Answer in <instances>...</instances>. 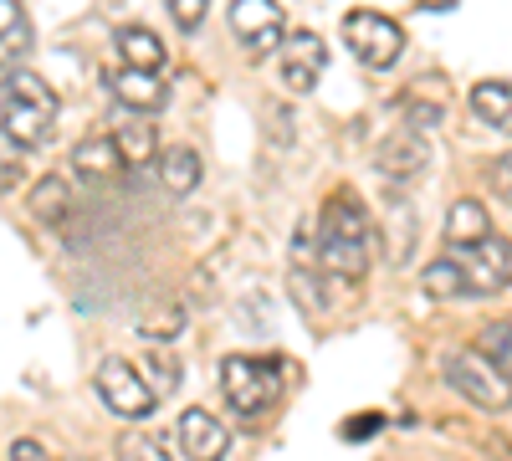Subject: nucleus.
<instances>
[{"instance_id":"4be33fe9","label":"nucleus","mask_w":512,"mask_h":461,"mask_svg":"<svg viewBox=\"0 0 512 461\" xmlns=\"http://www.w3.org/2000/svg\"><path fill=\"white\" fill-rule=\"evenodd\" d=\"M477 354L512 385V323H487V328L477 333Z\"/></svg>"},{"instance_id":"bb28decb","label":"nucleus","mask_w":512,"mask_h":461,"mask_svg":"<svg viewBox=\"0 0 512 461\" xmlns=\"http://www.w3.org/2000/svg\"><path fill=\"white\" fill-rule=\"evenodd\" d=\"M205 11H210V0H169V16H175L180 31H200Z\"/></svg>"},{"instance_id":"7ed1b4c3","label":"nucleus","mask_w":512,"mask_h":461,"mask_svg":"<svg viewBox=\"0 0 512 461\" xmlns=\"http://www.w3.org/2000/svg\"><path fill=\"white\" fill-rule=\"evenodd\" d=\"M0 129H6L21 149H41L57 129V93L26 67L0 77Z\"/></svg>"},{"instance_id":"6e6552de","label":"nucleus","mask_w":512,"mask_h":461,"mask_svg":"<svg viewBox=\"0 0 512 461\" xmlns=\"http://www.w3.org/2000/svg\"><path fill=\"white\" fill-rule=\"evenodd\" d=\"M287 292H292V303L303 308L308 318H323V313H328V272H323V262H318V236H313V226H303V231L292 236Z\"/></svg>"},{"instance_id":"9b49d317","label":"nucleus","mask_w":512,"mask_h":461,"mask_svg":"<svg viewBox=\"0 0 512 461\" xmlns=\"http://www.w3.org/2000/svg\"><path fill=\"white\" fill-rule=\"evenodd\" d=\"M108 93L118 98V108H134V113H164L169 108V77L164 72H144V67H103Z\"/></svg>"},{"instance_id":"f03ea898","label":"nucleus","mask_w":512,"mask_h":461,"mask_svg":"<svg viewBox=\"0 0 512 461\" xmlns=\"http://www.w3.org/2000/svg\"><path fill=\"white\" fill-rule=\"evenodd\" d=\"M318 262L323 272L344 277V282H359L374 262V221L364 211V200L354 190H338L323 200L318 211Z\"/></svg>"},{"instance_id":"f3484780","label":"nucleus","mask_w":512,"mask_h":461,"mask_svg":"<svg viewBox=\"0 0 512 461\" xmlns=\"http://www.w3.org/2000/svg\"><path fill=\"white\" fill-rule=\"evenodd\" d=\"M472 118L497 129V134H512V82H502V77L477 82L472 88Z\"/></svg>"},{"instance_id":"ddd939ff","label":"nucleus","mask_w":512,"mask_h":461,"mask_svg":"<svg viewBox=\"0 0 512 461\" xmlns=\"http://www.w3.org/2000/svg\"><path fill=\"white\" fill-rule=\"evenodd\" d=\"M425 164H431V144H425V134L420 129H395V134H384L379 139V149H374V170L384 175V180H410V175H420Z\"/></svg>"},{"instance_id":"9d476101","label":"nucleus","mask_w":512,"mask_h":461,"mask_svg":"<svg viewBox=\"0 0 512 461\" xmlns=\"http://www.w3.org/2000/svg\"><path fill=\"white\" fill-rule=\"evenodd\" d=\"M328 72V47L313 31H287V41L277 47V77L287 93H313L318 77Z\"/></svg>"},{"instance_id":"aec40b11","label":"nucleus","mask_w":512,"mask_h":461,"mask_svg":"<svg viewBox=\"0 0 512 461\" xmlns=\"http://www.w3.org/2000/svg\"><path fill=\"white\" fill-rule=\"evenodd\" d=\"M113 41H118V57H123V67H144V72H164V67H169V57H164V41H159L154 31H144V26H123Z\"/></svg>"},{"instance_id":"20e7f679","label":"nucleus","mask_w":512,"mask_h":461,"mask_svg":"<svg viewBox=\"0 0 512 461\" xmlns=\"http://www.w3.org/2000/svg\"><path fill=\"white\" fill-rule=\"evenodd\" d=\"M287 390V364L272 354H226L221 359V395L236 421H262Z\"/></svg>"},{"instance_id":"f8f14e48","label":"nucleus","mask_w":512,"mask_h":461,"mask_svg":"<svg viewBox=\"0 0 512 461\" xmlns=\"http://www.w3.org/2000/svg\"><path fill=\"white\" fill-rule=\"evenodd\" d=\"M108 139L123 159V170H149V164L159 159V134H154V123L149 113H134V108H118L113 123H108Z\"/></svg>"},{"instance_id":"f257e3e1","label":"nucleus","mask_w":512,"mask_h":461,"mask_svg":"<svg viewBox=\"0 0 512 461\" xmlns=\"http://www.w3.org/2000/svg\"><path fill=\"white\" fill-rule=\"evenodd\" d=\"M512 287V241L482 236L472 246H451L420 272V292L431 303H461V298H492Z\"/></svg>"},{"instance_id":"cd10ccee","label":"nucleus","mask_w":512,"mask_h":461,"mask_svg":"<svg viewBox=\"0 0 512 461\" xmlns=\"http://www.w3.org/2000/svg\"><path fill=\"white\" fill-rule=\"evenodd\" d=\"M492 190H497V200H507V205H512V149L492 164Z\"/></svg>"},{"instance_id":"a878e982","label":"nucleus","mask_w":512,"mask_h":461,"mask_svg":"<svg viewBox=\"0 0 512 461\" xmlns=\"http://www.w3.org/2000/svg\"><path fill=\"white\" fill-rule=\"evenodd\" d=\"M21 154H26V149H21L6 129H0V195H6V190L21 180Z\"/></svg>"},{"instance_id":"39448f33","label":"nucleus","mask_w":512,"mask_h":461,"mask_svg":"<svg viewBox=\"0 0 512 461\" xmlns=\"http://www.w3.org/2000/svg\"><path fill=\"white\" fill-rule=\"evenodd\" d=\"M93 390H98V400L118 415V421H149L154 405H159V395L149 390V380L139 374V364H128L123 354H108V359L98 364Z\"/></svg>"},{"instance_id":"0eeeda50","label":"nucleus","mask_w":512,"mask_h":461,"mask_svg":"<svg viewBox=\"0 0 512 461\" xmlns=\"http://www.w3.org/2000/svg\"><path fill=\"white\" fill-rule=\"evenodd\" d=\"M344 41H349V52H354L369 72L395 67L400 52H405V31L384 16V11H349V16H344Z\"/></svg>"},{"instance_id":"2eb2a0df","label":"nucleus","mask_w":512,"mask_h":461,"mask_svg":"<svg viewBox=\"0 0 512 461\" xmlns=\"http://www.w3.org/2000/svg\"><path fill=\"white\" fill-rule=\"evenodd\" d=\"M31 16L21 0H0V77H11L31 57Z\"/></svg>"},{"instance_id":"4468645a","label":"nucleus","mask_w":512,"mask_h":461,"mask_svg":"<svg viewBox=\"0 0 512 461\" xmlns=\"http://www.w3.org/2000/svg\"><path fill=\"white\" fill-rule=\"evenodd\" d=\"M180 451H185L190 461H226L231 431L221 426V415H210V410H185V415H180Z\"/></svg>"},{"instance_id":"412c9836","label":"nucleus","mask_w":512,"mask_h":461,"mask_svg":"<svg viewBox=\"0 0 512 461\" xmlns=\"http://www.w3.org/2000/svg\"><path fill=\"white\" fill-rule=\"evenodd\" d=\"M482 236H492V221L482 211V200H456L446 211V246H472Z\"/></svg>"},{"instance_id":"5701e85b","label":"nucleus","mask_w":512,"mask_h":461,"mask_svg":"<svg viewBox=\"0 0 512 461\" xmlns=\"http://www.w3.org/2000/svg\"><path fill=\"white\" fill-rule=\"evenodd\" d=\"M144 380H149V390L154 395H175L180 390V359L175 354H164V349H154V354H144Z\"/></svg>"},{"instance_id":"423d86ee","label":"nucleus","mask_w":512,"mask_h":461,"mask_svg":"<svg viewBox=\"0 0 512 461\" xmlns=\"http://www.w3.org/2000/svg\"><path fill=\"white\" fill-rule=\"evenodd\" d=\"M441 374H446V385H451L461 400H472L477 410L502 415V410L512 405V385L502 380V374H497L477 349H451V354L441 359Z\"/></svg>"},{"instance_id":"1a4fd4ad","label":"nucleus","mask_w":512,"mask_h":461,"mask_svg":"<svg viewBox=\"0 0 512 461\" xmlns=\"http://www.w3.org/2000/svg\"><path fill=\"white\" fill-rule=\"evenodd\" d=\"M231 36L251 57H267L287 41V11L277 0H231Z\"/></svg>"},{"instance_id":"6ab92c4d","label":"nucleus","mask_w":512,"mask_h":461,"mask_svg":"<svg viewBox=\"0 0 512 461\" xmlns=\"http://www.w3.org/2000/svg\"><path fill=\"white\" fill-rule=\"evenodd\" d=\"M31 216L41 226H67V216H72V185L62 175H41L31 185Z\"/></svg>"},{"instance_id":"dca6fc26","label":"nucleus","mask_w":512,"mask_h":461,"mask_svg":"<svg viewBox=\"0 0 512 461\" xmlns=\"http://www.w3.org/2000/svg\"><path fill=\"white\" fill-rule=\"evenodd\" d=\"M154 170H159V185H164V195L169 200H185V195H195L200 190V154L190 149V144H175V149H159V159H154Z\"/></svg>"},{"instance_id":"a211bd4d","label":"nucleus","mask_w":512,"mask_h":461,"mask_svg":"<svg viewBox=\"0 0 512 461\" xmlns=\"http://www.w3.org/2000/svg\"><path fill=\"white\" fill-rule=\"evenodd\" d=\"M72 175L98 180V185L118 180V175H123V159H118L113 139H82V144L72 149Z\"/></svg>"},{"instance_id":"c756f323","label":"nucleus","mask_w":512,"mask_h":461,"mask_svg":"<svg viewBox=\"0 0 512 461\" xmlns=\"http://www.w3.org/2000/svg\"><path fill=\"white\" fill-rule=\"evenodd\" d=\"M415 6H420V11H451L456 0H415Z\"/></svg>"},{"instance_id":"b1692460","label":"nucleus","mask_w":512,"mask_h":461,"mask_svg":"<svg viewBox=\"0 0 512 461\" xmlns=\"http://www.w3.org/2000/svg\"><path fill=\"white\" fill-rule=\"evenodd\" d=\"M180 328H185V308H180V303H169V308H154L149 318H139V333H144L149 344H169V339H175Z\"/></svg>"},{"instance_id":"c85d7f7f","label":"nucleus","mask_w":512,"mask_h":461,"mask_svg":"<svg viewBox=\"0 0 512 461\" xmlns=\"http://www.w3.org/2000/svg\"><path fill=\"white\" fill-rule=\"evenodd\" d=\"M11 461H52V451L41 446V441H31V436H21V441L11 446Z\"/></svg>"},{"instance_id":"393cba45","label":"nucleus","mask_w":512,"mask_h":461,"mask_svg":"<svg viewBox=\"0 0 512 461\" xmlns=\"http://www.w3.org/2000/svg\"><path fill=\"white\" fill-rule=\"evenodd\" d=\"M118 461H175V456H169V446L154 431H139V436H123Z\"/></svg>"}]
</instances>
